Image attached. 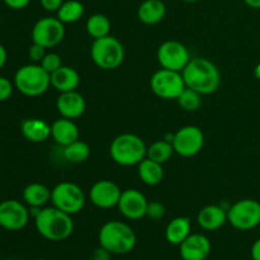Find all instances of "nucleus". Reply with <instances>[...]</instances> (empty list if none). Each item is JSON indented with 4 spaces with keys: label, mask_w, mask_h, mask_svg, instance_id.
<instances>
[{
    "label": "nucleus",
    "mask_w": 260,
    "mask_h": 260,
    "mask_svg": "<svg viewBox=\"0 0 260 260\" xmlns=\"http://www.w3.org/2000/svg\"><path fill=\"white\" fill-rule=\"evenodd\" d=\"M187 88L202 95L215 93L221 84V74L217 66L205 57H193L182 71Z\"/></svg>",
    "instance_id": "obj_1"
},
{
    "label": "nucleus",
    "mask_w": 260,
    "mask_h": 260,
    "mask_svg": "<svg viewBox=\"0 0 260 260\" xmlns=\"http://www.w3.org/2000/svg\"><path fill=\"white\" fill-rule=\"evenodd\" d=\"M35 225L42 238L55 243L69 239L74 231L71 215L58 210L55 206L40 210L35 217Z\"/></svg>",
    "instance_id": "obj_2"
},
{
    "label": "nucleus",
    "mask_w": 260,
    "mask_h": 260,
    "mask_svg": "<svg viewBox=\"0 0 260 260\" xmlns=\"http://www.w3.org/2000/svg\"><path fill=\"white\" fill-rule=\"evenodd\" d=\"M99 245L112 254L123 255L136 246V234L134 229L122 221H108L99 230Z\"/></svg>",
    "instance_id": "obj_3"
},
{
    "label": "nucleus",
    "mask_w": 260,
    "mask_h": 260,
    "mask_svg": "<svg viewBox=\"0 0 260 260\" xmlns=\"http://www.w3.org/2000/svg\"><path fill=\"white\" fill-rule=\"evenodd\" d=\"M147 147L144 140L134 134H122L112 141L111 157L122 167L139 165L146 157Z\"/></svg>",
    "instance_id": "obj_4"
},
{
    "label": "nucleus",
    "mask_w": 260,
    "mask_h": 260,
    "mask_svg": "<svg viewBox=\"0 0 260 260\" xmlns=\"http://www.w3.org/2000/svg\"><path fill=\"white\" fill-rule=\"evenodd\" d=\"M50 85L51 75L40 63L22 66L14 75V86L25 96L42 95Z\"/></svg>",
    "instance_id": "obj_5"
},
{
    "label": "nucleus",
    "mask_w": 260,
    "mask_h": 260,
    "mask_svg": "<svg viewBox=\"0 0 260 260\" xmlns=\"http://www.w3.org/2000/svg\"><path fill=\"white\" fill-rule=\"evenodd\" d=\"M90 57L98 68L103 70H114L124 60V48L121 41L113 36L96 38L90 47Z\"/></svg>",
    "instance_id": "obj_6"
},
{
    "label": "nucleus",
    "mask_w": 260,
    "mask_h": 260,
    "mask_svg": "<svg viewBox=\"0 0 260 260\" xmlns=\"http://www.w3.org/2000/svg\"><path fill=\"white\" fill-rule=\"evenodd\" d=\"M51 202L58 210L69 215H75L85 206V194L75 183L62 182L51 189Z\"/></svg>",
    "instance_id": "obj_7"
},
{
    "label": "nucleus",
    "mask_w": 260,
    "mask_h": 260,
    "mask_svg": "<svg viewBox=\"0 0 260 260\" xmlns=\"http://www.w3.org/2000/svg\"><path fill=\"white\" fill-rule=\"evenodd\" d=\"M228 222L234 229L249 231L260 225V202L255 200H240L228 210Z\"/></svg>",
    "instance_id": "obj_8"
},
{
    "label": "nucleus",
    "mask_w": 260,
    "mask_h": 260,
    "mask_svg": "<svg viewBox=\"0 0 260 260\" xmlns=\"http://www.w3.org/2000/svg\"><path fill=\"white\" fill-rule=\"evenodd\" d=\"M152 93L161 99H177L185 89L184 79L179 71L160 69L150 79Z\"/></svg>",
    "instance_id": "obj_9"
},
{
    "label": "nucleus",
    "mask_w": 260,
    "mask_h": 260,
    "mask_svg": "<svg viewBox=\"0 0 260 260\" xmlns=\"http://www.w3.org/2000/svg\"><path fill=\"white\" fill-rule=\"evenodd\" d=\"M65 37V27L58 18L45 17L35 23L32 41L43 47H55Z\"/></svg>",
    "instance_id": "obj_10"
},
{
    "label": "nucleus",
    "mask_w": 260,
    "mask_h": 260,
    "mask_svg": "<svg viewBox=\"0 0 260 260\" xmlns=\"http://www.w3.org/2000/svg\"><path fill=\"white\" fill-rule=\"evenodd\" d=\"M174 152L183 157H192L201 152L205 145V135L197 126H184L173 136Z\"/></svg>",
    "instance_id": "obj_11"
},
{
    "label": "nucleus",
    "mask_w": 260,
    "mask_h": 260,
    "mask_svg": "<svg viewBox=\"0 0 260 260\" xmlns=\"http://www.w3.org/2000/svg\"><path fill=\"white\" fill-rule=\"evenodd\" d=\"M157 61L162 69L182 73L189 62V51L178 41H165L159 46L156 53Z\"/></svg>",
    "instance_id": "obj_12"
},
{
    "label": "nucleus",
    "mask_w": 260,
    "mask_h": 260,
    "mask_svg": "<svg viewBox=\"0 0 260 260\" xmlns=\"http://www.w3.org/2000/svg\"><path fill=\"white\" fill-rule=\"evenodd\" d=\"M29 211L22 202L7 200L0 203V228L8 231H19L29 221Z\"/></svg>",
    "instance_id": "obj_13"
},
{
    "label": "nucleus",
    "mask_w": 260,
    "mask_h": 260,
    "mask_svg": "<svg viewBox=\"0 0 260 260\" xmlns=\"http://www.w3.org/2000/svg\"><path fill=\"white\" fill-rule=\"evenodd\" d=\"M121 189L118 185L112 180H98L94 183L89 192L91 203L98 208L108 210L113 208L118 205L119 198H121Z\"/></svg>",
    "instance_id": "obj_14"
},
{
    "label": "nucleus",
    "mask_w": 260,
    "mask_h": 260,
    "mask_svg": "<svg viewBox=\"0 0 260 260\" xmlns=\"http://www.w3.org/2000/svg\"><path fill=\"white\" fill-rule=\"evenodd\" d=\"M146 197L137 189H126L122 192L119 202L117 205L119 212L128 220H140L146 216Z\"/></svg>",
    "instance_id": "obj_15"
},
{
    "label": "nucleus",
    "mask_w": 260,
    "mask_h": 260,
    "mask_svg": "<svg viewBox=\"0 0 260 260\" xmlns=\"http://www.w3.org/2000/svg\"><path fill=\"white\" fill-rule=\"evenodd\" d=\"M211 241L202 234H190L179 245L183 260H206L211 253Z\"/></svg>",
    "instance_id": "obj_16"
},
{
    "label": "nucleus",
    "mask_w": 260,
    "mask_h": 260,
    "mask_svg": "<svg viewBox=\"0 0 260 260\" xmlns=\"http://www.w3.org/2000/svg\"><path fill=\"white\" fill-rule=\"evenodd\" d=\"M56 108L61 117L69 119H76L84 114L86 109V102L84 96L76 90L60 93L56 101Z\"/></svg>",
    "instance_id": "obj_17"
},
{
    "label": "nucleus",
    "mask_w": 260,
    "mask_h": 260,
    "mask_svg": "<svg viewBox=\"0 0 260 260\" xmlns=\"http://www.w3.org/2000/svg\"><path fill=\"white\" fill-rule=\"evenodd\" d=\"M197 222L203 230L216 231L228 222V211L221 206H206L198 212Z\"/></svg>",
    "instance_id": "obj_18"
},
{
    "label": "nucleus",
    "mask_w": 260,
    "mask_h": 260,
    "mask_svg": "<svg viewBox=\"0 0 260 260\" xmlns=\"http://www.w3.org/2000/svg\"><path fill=\"white\" fill-rule=\"evenodd\" d=\"M79 128L73 119L61 117L51 124V137L55 140L56 144L63 147L79 140Z\"/></svg>",
    "instance_id": "obj_19"
},
{
    "label": "nucleus",
    "mask_w": 260,
    "mask_h": 260,
    "mask_svg": "<svg viewBox=\"0 0 260 260\" xmlns=\"http://www.w3.org/2000/svg\"><path fill=\"white\" fill-rule=\"evenodd\" d=\"M80 84V75L70 66H61L51 74V85L60 93L76 90Z\"/></svg>",
    "instance_id": "obj_20"
},
{
    "label": "nucleus",
    "mask_w": 260,
    "mask_h": 260,
    "mask_svg": "<svg viewBox=\"0 0 260 260\" xmlns=\"http://www.w3.org/2000/svg\"><path fill=\"white\" fill-rule=\"evenodd\" d=\"M23 137L29 142L40 144L45 142L51 136V126L41 118H27L20 126Z\"/></svg>",
    "instance_id": "obj_21"
},
{
    "label": "nucleus",
    "mask_w": 260,
    "mask_h": 260,
    "mask_svg": "<svg viewBox=\"0 0 260 260\" xmlns=\"http://www.w3.org/2000/svg\"><path fill=\"white\" fill-rule=\"evenodd\" d=\"M167 7L161 0H144L137 9V18L144 24H157L164 19Z\"/></svg>",
    "instance_id": "obj_22"
},
{
    "label": "nucleus",
    "mask_w": 260,
    "mask_h": 260,
    "mask_svg": "<svg viewBox=\"0 0 260 260\" xmlns=\"http://www.w3.org/2000/svg\"><path fill=\"white\" fill-rule=\"evenodd\" d=\"M190 223L189 217H175L168 223L165 229V239L169 244L173 245H180L188 236L190 235Z\"/></svg>",
    "instance_id": "obj_23"
},
{
    "label": "nucleus",
    "mask_w": 260,
    "mask_h": 260,
    "mask_svg": "<svg viewBox=\"0 0 260 260\" xmlns=\"http://www.w3.org/2000/svg\"><path fill=\"white\" fill-rule=\"evenodd\" d=\"M23 201L29 207H42L51 201V189L41 183L28 184L23 190Z\"/></svg>",
    "instance_id": "obj_24"
},
{
    "label": "nucleus",
    "mask_w": 260,
    "mask_h": 260,
    "mask_svg": "<svg viewBox=\"0 0 260 260\" xmlns=\"http://www.w3.org/2000/svg\"><path fill=\"white\" fill-rule=\"evenodd\" d=\"M139 177L145 184L157 185L161 183L164 178V169L162 164L154 161V160L145 157L139 164Z\"/></svg>",
    "instance_id": "obj_25"
},
{
    "label": "nucleus",
    "mask_w": 260,
    "mask_h": 260,
    "mask_svg": "<svg viewBox=\"0 0 260 260\" xmlns=\"http://www.w3.org/2000/svg\"><path fill=\"white\" fill-rule=\"evenodd\" d=\"M84 5L79 0H66L57 10V18L63 24H70L80 20L84 15Z\"/></svg>",
    "instance_id": "obj_26"
},
{
    "label": "nucleus",
    "mask_w": 260,
    "mask_h": 260,
    "mask_svg": "<svg viewBox=\"0 0 260 260\" xmlns=\"http://www.w3.org/2000/svg\"><path fill=\"white\" fill-rule=\"evenodd\" d=\"M86 32L94 40L106 37L111 32V20L104 14L95 13V14L90 15L86 20Z\"/></svg>",
    "instance_id": "obj_27"
},
{
    "label": "nucleus",
    "mask_w": 260,
    "mask_h": 260,
    "mask_svg": "<svg viewBox=\"0 0 260 260\" xmlns=\"http://www.w3.org/2000/svg\"><path fill=\"white\" fill-rule=\"evenodd\" d=\"M173 152H174V147H173L172 142H169L168 140H160L147 147L146 157L160 162V164H164L172 157Z\"/></svg>",
    "instance_id": "obj_28"
},
{
    "label": "nucleus",
    "mask_w": 260,
    "mask_h": 260,
    "mask_svg": "<svg viewBox=\"0 0 260 260\" xmlns=\"http://www.w3.org/2000/svg\"><path fill=\"white\" fill-rule=\"evenodd\" d=\"M63 156L68 161L74 162V164L84 162L90 156V147L86 142L76 140L73 144L63 147Z\"/></svg>",
    "instance_id": "obj_29"
},
{
    "label": "nucleus",
    "mask_w": 260,
    "mask_h": 260,
    "mask_svg": "<svg viewBox=\"0 0 260 260\" xmlns=\"http://www.w3.org/2000/svg\"><path fill=\"white\" fill-rule=\"evenodd\" d=\"M177 101L178 103H179V106L182 107L184 111H197L201 107V104H202V94H200L198 91L185 86V89L180 93V95L178 96Z\"/></svg>",
    "instance_id": "obj_30"
},
{
    "label": "nucleus",
    "mask_w": 260,
    "mask_h": 260,
    "mask_svg": "<svg viewBox=\"0 0 260 260\" xmlns=\"http://www.w3.org/2000/svg\"><path fill=\"white\" fill-rule=\"evenodd\" d=\"M40 65L51 75V74L55 73L58 68H61L62 63H61L60 55H57V53L55 52H50L46 53L45 57H43L42 61L40 62Z\"/></svg>",
    "instance_id": "obj_31"
},
{
    "label": "nucleus",
    "mask_w": 260,
    "mask_h": 260,
    "mask_svg": "<svg viewBox=\"0 0 260 260\" xmlns=\"http://www.w3.org/2000/svg\"><path fill=\"white\" fill-rule=\"evenodd\" d=\"M146 216L151 220H160L165 216V207L160 202H149Z\"/></svg>",
    "instance_id": "obj_32"
},
{
    "label": "nucleus",
    "mask_w": 260,
    "mask_h": 260,
    "mask_svg": "<svg viewBox=\"0 0 260 260\" xmlns=\"http://www.w3.org/2000/svg\"><path fill=\"white\" fill-rule=\"evenodd\" d=\"M45 55H46V47L38 45V43L33 42L32 46L29 47V50H28V56H29V58L33 61V62L40 63L41 61H42V58L45 57Z\"/></svg>",
    "instance_id": "obj_33"
},
{
    "label": "nucleus",
    "mask_w": 260,
    "mask_h": 260,
    "mask_svg": "<svg viewBox=\"0 0 260 260\" xmlns=\"http://www.w3.org/2000/svg\"><path fill=\"white\" fill-rule=\"evenodd\" d=\"M13 93V83L9 79L0 76V102H5Z\"/></svg>",
    "instance_id": "obj_34"
},
{
    "label": "nucleus",
    "mask_w": 260,
    "mask_h": 260,
    "mask_svg": "<svg viewBox=\"0 0 260 260\" xmlns=\"http://www.w3.org/2000/svg\"><path fill=\"white\" fill-rule=\"evenodd\" d=\"M65 0H40L41 5L47 12H57Z\"/></svg>",
    "instance_id": "obj_35"
},
{
    "label": "nucleus",
    "mask_w": 260,
    "mask_h": 260,
    "mask_svg": "<svg viewBox=\"0 0 260 260\" xmlns=\"http://www.w3.org/2000/svg\"><path fill=\"white\" fill-rule=\"evenodd\" d=\"M4 4L7 5L8 8L13 10H20V9H24L29 5L30 0H3Z\"/></svg>",
    "instance_id": "obj_36"
},
{
    "label": "nucleus",
    "mask_w": 260,
    "mask_h": 260,
    "mask_svg": "<svg viewBox=\"0 0 260 260\" xmlns=\"http://www.w3.org/2000/svg\"><path fill=\"white\" fill-rule=\"evenodd\" d=\"M112 255H113V254H112L111 251L99 245V248H96L95 250H94L91 260H111Z\"/></svg>",
    "instance_id": "obj_37"
},
{
    "label": "nucleus",
    "mask_w": 260,
    "mask_h": 260,
    "mask_svg": "<svg viewBox=\"0 0 260 260\" xmlns=\"http://www.w3.org/2000/svg\"><path fill=\"white\" fill-rule=\"evenodd\" d=\"M251 259L253 260H260V239L255 241L251 246Z\"/></svg>",
    "instance_id": "obj_38"
},
{
    "label": "nucleus",
    "mask_w": 260,
    "mask_h": 260,
    "mask_svg": "<svg viewBox=\"0 0 260 260\" xmlns=\"http://www.w3.org/2000/svg\"><path fill=\"white\" fill-rule=\"evenodd\" d=\"M7 60H8L7 50H5L4 46L0 45V70H2V69L5 66V63H7Z\"/></svg>",
    "instance_id": "obj_39"
},
{
    "label": "nucleus",
    "mask_w": 260,
    "mask_h": 260,
    "mask_svg": "<svg viewBox=\"0 0 260 260\" xmlns=\"http://www.w3.org/2000/svg\"><path fill=\"white\" fill-rule=\"evenodd\" d=\"M244 3L253 9H260V0H244Z\"/></svg>",
    "instance_id": "obj_40"
},
{
    "label": "nucleus",
    "mask_w": 260,
    "mask_h": 260,
    "mask_svg": "<svg viewBox=\"0 0 260 260\" xmlns=\"http://www.w3.org/2000/svg\"><path fill=\"white\" fill-rule=\"evenodd\" d=\"M254 75H255V78L258 79V80H260V62L255 66V69H254Z\"/></svg>",
    "instance_id": "obj_41"
},
{
    "label": "nucleus",
    "mask_w": 260,
    "mask_h": 260,
    "mask_svg": "<svg viewBox=\"0 0 260 260\" xmlns=\"http://www.w3.org/2000/svg\"><path fill=\"white\" fill-rule=\"evenodd\" d=\"M183 2H185V3H197V2H200V0H183Z\"/></svg>",
    "instance_id": "obj_42"
},
{
    "label": "nucleus",
    "mask_w": 260,
    "mask_h": 260,
    "mask_svg": "<svg viewBox=\"0 0 260 260\" xmlns=\"http://www.w3.org/2000/svg\"><path fill=\"white\" fill-rule=\"evenodd\" d=\"M35 260H47V259H42V258H41V259H35Z\"/></svg>",
    "instance_id": "obj_43"
}]
</instances>
